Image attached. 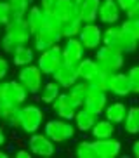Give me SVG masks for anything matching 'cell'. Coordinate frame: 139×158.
<instances>
[{"label": "cell", "mask_w": 139, "mask_h": 158, "mask_svg": "<svg viewBox=\"0 0 139 158\" xmlns=\"http://www.w3.org/2000/svg\"><path fill=\"white\" fill-rule=\"evenodd\" d=\"M33 33L30 31L28 24L24 19H18V21H9L5 24V31L0 38V47L2 51L7 52V54H12V51L18 45H23L28 44L32 40Z\"/></svg>", "instance_id": "1"}, {"label": "cell", "mask_w": 139, "mask_h": 158, "mask_svg": "<svg viewBox=\"0 0 139 158\" xmlns=\"http://www.w3.org/2000/svg\"><path fill=\"white\" fill-rule=\"evenodd\" d=\"M103 44L118 49L122 54H134L139 45L137 40L122 28V24H110L106 30H103Z\"/></svg>", "instance_id": "2"}, {"label": "cell", "mask_w": 139, "mask_h": 158, "mask_svg": "<svg viewBox=\"0 0 139 158\" xmlns=\"http://www.w3.org/2000/svg\"><path fill=\"white\" fill-rule=\"evenodd\" d=\"M96 63L99 68L108 73H116L122 70V66L125 64V54H122L118 49H113L110 45H99L96 49V56H94Z\"/></svg>", "instance_id": "3"}, {"label": "cell", "mask_w": 139, "mask_h": 158, "mask_svg": "<svg viewBox=\"0 0 139 158\" xmlns=\"http://www.w3.org/2000/svg\"><path fill=\"white\" fill-rule=\"evenodd\" d=\"M44 134L47 137H51L56 144L71 141L77 134V127L70 120H63V118H52V120L44 123Z\"/></svg>", "instance_id": "4"}, {"label": "cell", "mask_w": 139, "mask_h": 158, "mask_svg": "<svg viewBox=\"0 0 139 158\" xmlns=\"http://www.w3.org/2000/svg\"><path fill=\"white\" fill-rule=\"evenodd\" d=\"M45 123V116L42 108L37 104H23L21 106V122H19V129L24 134H33L42 129V125Z\"/></svg>", "instance_id": "5"}, {"label": "cell", "mask_w": 139, "mask_h": 158, "mask_svg": "<svg viewBox=\"0 0 139 158\" xmlns=\"http://www.w3.org/2000/svg\"><path fill=\"white\" fill-rule=\"evenodd\" d=\"M18 80L23 84V87L28 90V94L33 96V94L40 92L42 85H44V73L37 64L32 63V64H26L19 70Z\"/></svg>", "instance_id": "6"}, {"label": "cell", "mask_w": 139, "mask_h": 158, "mask_svg": "<svg viewBox=\"0 0 139 158\" xmlns=\"http://www.w3.org/2000/svg\"><path fill=\"white\" fill-rule=\"evenodd\" d=\"M61 63H63V54H61V47L57 44L49 47L47 51H42L37 59V66L47 77H52V73L61 66Z\"/></svg>", "instance_id": "7"}, {"label": "cell", "mask_w": 139, "mask_h": 158, "mask_svg": "<svg viewBox=\"0 0 139 158\" xmlns=\"http://www.w3.org/2000/svg\"><path fill=\"white\" fill-rule=\"evenodd\" d=\"M26 144H28V149L35 156L49 158L56 153V143L51 137H47L45 134H42V132H33V134H30Z\"/></svg>", "instance_id": "8"}, {"label": "cell", "mask_w": 139, "mask_h": 158, "mask_svg": "<svg viewBox=\"0 0 139 158\" xmlns=\"http://www.w3.org/2000/svg\"><path fill=\"white\" fill-rule=\"evenodd\" d=\"M61 28H51V26H42L37 33H33V49L37 52L47 51L49 47L56 45V44L61 42Z\"/></svg>", "instance_id": "9"}, {"label": "cell", "mask_w": 139, "mask_h": 158, "mask_svg": "<svg viewBox=\"0 0 139 158\" xmlns=\"http://www.w3.org/2000/svg\"><path fill=\"white\" fill-rule=\"evenodd\" d=\"M78 40L83 44L85 51H96L99 45H103V28L94 23H83L78 31Z\"/></svg>", "instance_id": "10"}, {"label": "cell", "mask_w": 139, "mask_h": 158, "mask_svg": "<svg viewBox=\"0 0 139 158\" xmlns=\"http://www.w3.org/2000/svg\"><path fill=\"white\" fill-rule=\"evenodd\" d=\"M106 104H108V92L106 90H103V89L94 87V85L89 84V94H87V98H85V101H83V108H87L89 111H92L94 115L101 116L104 113Z\"/></svg>", "instance_id": "11"}, {"label": "cell", "mask_w": 139, "mask_h": 158, "mask_svg": "<svg viewBox=\"0 0 139 158\" xmlns=\"http://www.w3.org/2000/svg\"><path fill=\"white\" fill-rule=\"evenodd\" d=\"M51 106H52L54 113L59 116V118H63V120H70V122L75 118V113H77V110L80 108L68 92H61L59 96H57V99L52 102Z\"/></svg>", "instance_id": "12"}, {"label": "cell", "mask_w": 139, "mask_h": 158, "mask_svg": "<svg viewBox=\"0 0 139 158\" xmlns=\"http://www.w3.org/2000/svg\"><path fill=\"white\" fill-rule=\"evenodd\" d=\"M5 104H14V106H23L28 99V90L23 87L19 80H5Z\"/></svg>", "instance_id": "13"}, {"label": "cell", "mask_w": 139, "mask_h": 158, "mask_svg": "<svg viewBox=\"0 0 139 158\" xmlns=\"http://www.w3.org/2000/svg\"><path fill=\"white\" fill-rule=\"evenodd\" d=\"M61 54H63V61L70 63V64H78V61L85 57V47L78 40V37L66 38V42L61 47Z\"/></svg>", "instance_id": "14"}, {"label": "cell", "mask_w": 139, "mask_h": 158, "mask_svg": "<svg viewBox=\"0 0 139 158\" xmlns=\"http://www.w3.org/2000/svg\"><path fill=\"white\" fill-rule=\"evenodd\" d=\"M94 153L96 158H116L122 153V143L116 137H108V139H94Z\"/></svg>", "instance_id": "15"}, {"label": "cell", "mask_w": 139, "mask_h": 158, "mask_svg": "<svg viewBox=\"0 0 139 158\" xmlns=\"http://www.w3.org/2000/svg\"><path fill=\"white\" fill-rule=\"evenodd\" d=\"M52 80L56 84H59L61 89H70L75 82H78V71L77 64H70V63H61V66L52 73Z\"/></svg>", "instance_id": "16"}, {"label": "cell", "mask_w": 139, "mask_h": 158, "mask_svg": "<svg viewBox=\"0 0 139 158\" xmlns=\"http://www.w3.org/2000/svg\"><path fill=\"white\" fill-rule=\"evenodd\" d=\"M122 10L116 4V0H101L99 5V14H97V21L101 24H116L120 21Z\"/></svg>", "instance_id": "17"}, {"label": "cell", "mask_w": 139, "mask_h": 158, "mask_svg": "<svg viewBox=\"0 0 139 158\" xmlns=\"http://www.w3.org/2000/svg\"><path fill=\"white\" fill-rule=\"evenodd\" d=\"M108 94H113L116 98H129L130 94H132V89H130V82H129L127 73L116 71V73L111 75Z\"/></svg>", "instance_id": "18"}, {"label": "cell", "mask_w": 139, "mask_h": 158, "mask_svg": "<svg viewBox=\"0 0 139 158\" xmlns=\"http://www.w3.org/2000/svg\"><path fill=\"white\" fill-rule=\"evenodd\" d=\"M0 122L11 129H19L21 122V106L14 104H0Z\"/></svg>", "instance_id": "19"}, {"label": "cell", "mask_w": 139, "mask_h": 158, "mask_svg": "<svg viewBox=\"0 0 139 158\" xmlns=\"http://www.w3.org/2000/svg\"><path fill=\"white\" fill-rule=\"evenodd\" d=\"M77 71H78V80L92 82L97 77V73L101 71V68H99V64L96 63L94 57H83V59L78 61V64H77Z\"/></svg>", "instance_id": "20"}, {"label": "cell", "mask_w": 139, "mask_h": 158, "mask_svg": "<svg viewBox=\"0 0 139 158\" xmlns=\"http://www.w3.org/2000/svg\"><path fill=\"white\" fill-rule=\"evenodd\" d=\"M97 118H99V116L94 115L92 111H89L87 108L80 106L78 110H77V113H75L73 122H75L77 130H80V132H91V129L94 127Z\"/></svg>", "instance_id": "21"}, {"label": "cell", "mask_w": 139, "mask_h": 158, "mask_svg": "<svg viewBox=\"0 0 139 158\" xmlns=\"http://www.w3.org/2000/svg\"><path fill=\"white\" fill-rule=\"evenodd\" d=\"M91 135L94 139H108L116 135V125L106 118H97L94 127L91 129Z\"/></svg>", "instance_id": "22"}, {"label": "cell", "mask_w": 139, "mask_h": 158, "mask_svg": "<svg viewBox=\"0 0 139 158\" xmlns=\"http://www.w3.org/2000/svg\"><path fill=\"white\" fill-rule=\"evenodd\" d=\"M33 61H35V49H32L28 44L18 45L12 51V63H14V66H18V68L32 64Z\"/></svg>", "instance_id": "23"}, {"label": "cell", "mask_w": 139, "mask_h": 158, "mask_svg": "<svg viewBox=\"0 0 139 158\" xmlns=\"http://www.w3.org/2000/svg\"><path fill=\"white\" fill-rule=\"evenodd\" d=\"M99 5H101V0H83L82 5L78 7V16L82 18L83 23H94V21H97Z\"/></svg>", "instance_id": "24"}, {"label": "cell", "mask_w": 139, "mask_h": 158, "mask_svg": "<svg viewBox=\"0 0 139 158\" xmlns=\"http://www.w3.org/2000/svg\"><path fill=\"white\" fill-rule=\"evenodd\" d=\"M125 113H127V106H125V102H120V101H115L111 102V104H106L104 108V118L110 122H113L115 125H120L122 122L125 118Z\"/></svg>", "instance_id": "25"}, {"label": "cell", "mask_w": 139, "mask_h": 158, "mask_svg": "<svg viewBox=\"0 0 139 158\" xmlns=\"http://www.w3.org/2000/svg\"><path fill=\"white\" fill-rule=\"evenodd\" d=\"M124 130L129 135H137L139 134V106H129L125 118L122 122Z\"/></svg>", "instance_id": "26"}, {"label": "cell", "mask_w": 139, "mask_h": 158, "mask_svg": "<svg viewBox=\"0 0 139 158\" xmlns=\"http://www.w3.org/2000/svg\"><path fill=\"white\" fill-rule=\"evenodd\" d=\"M52 12H54L61 21H66V19L78 14V7H77L71 0H57V4H56Z\"/></svg>", "instance_id": "27"}, {"label": "cell", "mask_w": 139, "mask_h": 158, "mask_svg": "<svg viewBox=\"0 0 139 158\" xmlns=\"http://www.w3.org/2000/svg\"><path fill=\"white\" fill-rule=\"evenodd\" d=\"M82 24H83V21L78 14L66 19V21H61V35H63V38L78 37V31L82 28Z\"/></svg>", "instance_id": "28"}, {"label": "cell", "mask_w": 139, "mask_h": 158, "mask_svg": "<svg viewBox=\"0 0 139 158\" xmlns=\"http://www.w3.org/2000/svg\"><path fill=\"white\" fill-rule=\"evenodd\" d=\"M42 18H44V10H42L40 5H32V7L28 9L24 21H26L28 28H30L32 33H37L38 30L42 28Z\"/></svg>", "instance_id": "29"}, {"label": "cell", "mask_w": 139, "mask_h": 158, "mask_svg": "<svg viewBox=\"0 0 139 158\" xmlns=\"http://www.w3.org/2000/svg\"><path fill=\"white\" fill-rule=\"evenodd\" d=\"M59 94H61V85L56 84L54 80H52V82H47V84L42 85L38 96H40V101L44 102V104H52V102L57 99Z\"/></svg>", "instance_id": "30"}, {"label": "cell", "mask_w": 139, "mask_h": 158, "mask_svg": "<svg viewBox=\"0 0 139 158\" xmlns=\"http://www.w3.org/2000/svg\"><path fill=\"white\" fill-rule=\"evenodd\" d=\"M11 7V14H9V21H18V19H24L26 12L30 9V0H7Z\"/></svg>", "instance_id": "31"}, {"label": "cell", "mask_w": 139, "mask_h": 158, "mask_svg": "<svg viewBox=\"0 0 139 158\" xmlns=\"http://www.w3.org/2000/svg\"><path fill=\"white\" fill-rule=\"evenodd\" d=\"M68 94L73 98V101L78 106H83V101H85V98H87V94H89V84L83 82V80H78V82H75L68 89Z\"/></svg>", "instance_id": "32"}, {"label": "cell", "mask_w": 139, "mask_h": 158, "mask_svg": "<svg viewBox=\"0 0 139 158\" xmlns=\"http://www.w3.org/2000/svg\"><path fill=\"white\" fill-rule=\"evenodd\" d=\"M75 156L77 158H96L92 141H80L75 146Z\"/></svg>", "instance_id": "33"}, {"label": "cell", "mask_w": 139, "mask_h": 158, "mask_svg": "<svg viewBox=\"0 0 139 158\" xmlns=\"http://www.w3.org/2000/svg\"><path fill=\"white\" fill-rule=\"evenodd\" d=\"M120 24H122V28L127 30L139 42V19L137 18H125V21H122Z\"/></svg>", "instance_id": "34"}, {"label": "cell", "mask_w": 139, "mask_h": 158, "mask_svg": "<svg viewBox=\"0 0 139 158\" xmlns=\"http://www.w3.org/2000/svg\"><path fill=\"white\" fill-rule=\"evenodd\" d=\"M127 77H129L130 82V89H132V94L139 96V64L132 66L129 71H127Z\"/></svg>", "instance_id": "35"}, {"label": "cell", "mask_w": 139, "mask_h": 158, "mask_svg": "<svg viewBox=\"0 0 139 158\" xmlns=\"http://www.w3.org/2000/svg\"><path fill=\"white\" fill-rule=\"evenodd\" d=\"M9 14H11V7L7 0H0V26H5L9 23Z\"/></svg>", "instance_id": "36"}, {"label": "cell", "mask_w": 139, "mask_h": 158, "mask_svg": "<svg viewBox=\"0 0 139 158\" xmlns=\"http://www.w3.org/2000/svg\"><path fill=\"white\" fill-rule=\"evenodd\" d=\"M7 75H9V61L0 54V82H4Z\"/></svg>", "instance_id": "37"}, {"label": "cell", "mask_w": 139, "mask_h": 158, "mask_svg": "<svg viewBox=\"0 0 139 158\" xmlns=\"http://www.w3.org/2000/svg\"><path fill=\"white\" fill-rule=\"evenodd\" d=\"M136 2H137V0H116V4H118L120 10H124L125 14H127V12H129V10L134 7Z\"/></svg>", "instance_id": "38"}, {"label": "cell", "mask_w": 139, "mask_h": 158, "mask_svg": "<svg viewBox=\"0 0 139 158\" xmlns=\"http://www.w3.org/2000/svg\"><path fill=\"white\" fill-rule=\"evenodd\" d=\"M57 4V0H40V7L44 12H52Z\"/></svg>", "instance_id": "39"}, {"label": "cell", "mask_w": 139, "mask_h": 158, "mask_svg": "<svg viewBox=\"0 0 139 158\" xmlns=\"http://www.w3.org/2000/svg\"><path fill=\"white\" fill-rule=\"evenodd\" d=\"M125 16H127V18H137V19H139V0L136 2V5H134V7H132V9H130Z\"/></svg>", "instance_id": "40"}, {"label": "cell", "mask_w": 139, "mask_h": 158, "mask_svg": "<svg viewBox=\"0 0 139 158\" xmlns=\"http://www.w3.org/2000/svg\"><path fill=\"white\" fill-rule=\"evenodd\" d=\"M30 156H32L30 149H18L16 151V158H30Z\"/></svg>", "instance_id": "41"}, {"label": "cell", "mask_w": 139, "mask_h": 158, "mask_svg": "<svg viewBox=\"0 0 139 158\" xmlns=\"http://www.w3.org/2000/svg\"><path fill=\"white\" fill-rule=\"evenodd\" d=\"M130 151H132V156L139 158V139H137V141H134V144H132Z\"/></svg>", "instance_id": "42"}, {"label": "cell", "mask_w": 139, "mask_h": 158, "mask_svg": "<svg viewBox=\"0 0 139 158\" xmlns=\"http://www.w3.org/2000/svg\"><path fill=\"white\" fill-rule=\"evenodd\" d=\"M5 141H7V135H5V130L2 127V123H0V148L5 144Z\"/></svg>", "instance_id": "43"}, {"label": "cell", "mask_w": 139, "mask_h": 158, "mask_svg": "<svg viewBox=\"0 0 139 158\" xmlns=\"http://www.w3.org/2000/svg\"><path fill=\"white\" fill-rule=\"evenodd\" d=\"M0 104H5V89H4V82H0Z\"/></svg>", "instance_id": "44"}, {"label": "cell", "mask_w": 139, "mask_h": 158, "mask_svg": "<svg viewBox=\"0 0 139 158\" xmlns=\"http://www.w3.org/2000/svg\"><path fill=\"white\" fill-rule=\"evenodd\" d=\"M0 158H9V153H5V151L0 149Z\"/></svg>", "instance_id": "45"}, {"label": "cell", "mask_w": 139, "mask_h": 158, "mask_svg": "<svg viewBox=\"0 0 139 158\" xmlns=\"http://www.w3.org/2000/svg\"><path fill=\"white\" fill-rule=\"evenodd\" d=\"M71 2H73V4L77 5V7H80V5H82V2H83V0H71Z\"/></svg>", "instance_id": "46"}, {"label": "cell", "mask_w": 139, "mask_h": 158, "mask_svg": "<svg viewBox=\"0 0 139 158\" xmlns=\"http://www.w3.org/2000/svg\"><path fill=\"white\" fill-rule=\"evenodd\" d=\"M30 2H32V0H30Z\"/></svg>", "instance_id": "47"}]
</instances>
